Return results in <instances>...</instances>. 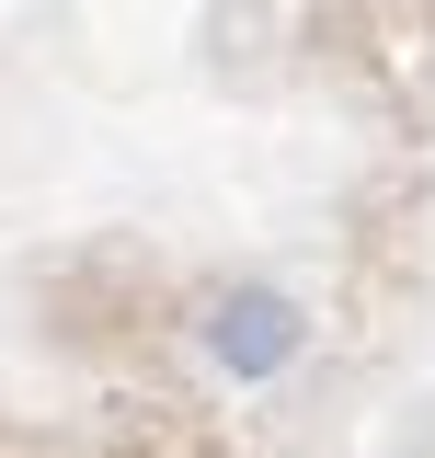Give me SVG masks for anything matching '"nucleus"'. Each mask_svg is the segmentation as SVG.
Listing matches in <instances>:
<instances>
[{
  "label": "nucleus",
  "mask_w": 435,
  "mask_h": 458,
  "mask_svg": "<svg viewBox=\"0 0 435 458\" xmlns=\"http://www.w3.org/2000/svg\"><path fill=\"white\" fill-rule=\"evenodd\" d=\"M183 344L207 355L229 390H275V378L310 367V298L275 286V276H218V286H195Z\"/></svg>",
  "instance_id": "nucleus-1"
}]
</instances>
